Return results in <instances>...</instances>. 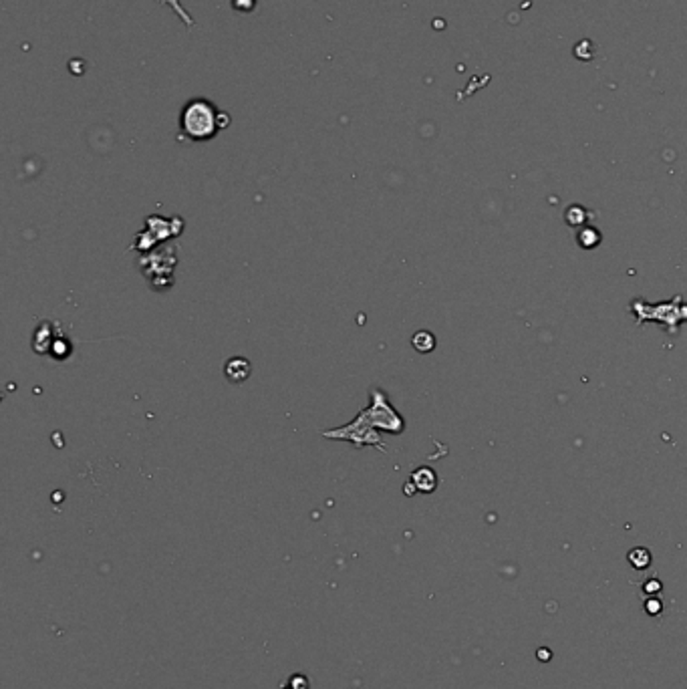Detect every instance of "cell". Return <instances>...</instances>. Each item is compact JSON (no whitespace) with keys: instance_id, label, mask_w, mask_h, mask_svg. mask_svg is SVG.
<instances>
[{"instance_id":"6da1fadb","label":"cell","mask_w":687,"mask_h":689,"mask_svg":"<svg viewBox=\"0 0 687 689\" xmlns=\"http://www.w3.org/2000/svg\"><path fill=\"white\" fill-rule=\"evenodd\" d=\"M228 123V117L218 111L210 101L196 99L186 105L182 113V131L194 141H206L214 138Z\"/></svg>"},{"instance_id":"7a4b0ae2","label":"cell","mask_w":687,"mask_h":689,"mask_svg":"<svg viewBox=\"0 0 687 689\" xmlns=\"http://www.w3.org/2000/svg\"><path fill=\"white\" fill-rule=\"evenodd\" d=\"M323 437H331V439H347L349 444H353L357 450L365 448V446H373L381 451H387V448L381 444V437L377 436V429L371 425V422L367 420L365 411H361L353 422L347 425H341L337 429H327L323 432Z\"/></svg>"},{"instance_id":"3957f363","label":"cell","mask_w":687,"mask_h":689,"mask_svg":"<svg viewBox=\"0 0 687 689\" xmlns=\"http://www.w3.org/2000/svg\"><path fill=\"white\" fill-rule=\"evenodd\" d=\"M369 399H371V406L365 408V415L367 420L371 422V425L375 429H385L389 434H401L406 429V422L401 420V415L393 409V406L389 403L387 395L385 391H381L379 387H373L369 391Z\"/></svg>"},{"instance_id":"277c9868","label":"cell","mask_w":687,"mask_h":689,"mask_svg":"<svg viewBox=\"0 0 687 689\" xmlns=\"http://www.w3.org/2000/svg\"><path fill=\"white\" fill-rule=\"evenodd\" d=\"M250 371H253L250 361L244 359V357H232V359L226 361L224 365V375L230 383H242V381H246L250 377Z\"/></svg>"},{"instance_id":"5b68a950","label":"cell","mask_w":687,"mask_h":689,"mask_svg":"<svg viewBox=\"0 0 687 689\" xmlns=\"http://www.w3.org/2000/svg\"><path fill=\"white\" fill-rule=\"evenodd\" d=\"M411 482L415 484V488L420 492H434L435 486H437V476L434 474V470H430V468H420V470L413 472Z\"/></svg>"},{"instance_id":"8992f818","label":"cell","mask_w":687,"mask_h":689,"mask_svg":"<svg viewBox=\"0 0 687 689\" xmlns=\"http://www.w3.org/2000/svg\"><path fill=\"white\" fill-rule=\"evenodd\" d=\"M411 345H413V349H415V351L430 353L435 347V339H434V335H432V333H427V331H420V333H415V335H413V339H411Z\"/></svg>"},{"instance_id":"52a82bcc","label":"cell","mask_w":687,"mask_h":689,"mask_svg":"<svg viewBox=\"0 0 687 689\" xmlns=\"http://www.w3.org/2000/svg\"><path fill=\"white\" fill-rule=\"evenodd\" d=\"M629 563L635 566V568H647L649 566V563H651V554H649V550L647 549H633L631 552H629Z\"/></svg>"},{"instance_id":"ba28073f","label":"cell","mask_w":687,"mask_h":689,"mask_svg":"<svg viewBox=\"0 0 687 689\" xmlns=\"http://www.w3.org/2000/svg\"><path fill=\"white\" fill-rule=\"evenodd\" d=\"M645 609H647V613H649V615H659L661 603L657 601V599H649V601H647Z\"/></svg>"},{"instance_id":"9c48e42d","label":"cell","mask_w":687,"mask_h":689,"mask_svg":"<svg viewBox=\"0 0 687 689\" xmlns=\"http://www.w3.org/2000/svg\"><path fill=\"white\" fill-rule=\"evenodd\" d=\"M657 591H661V585L657 583V580H649L645 585V592H657Z\"/></svg>"},{"instance_id":"30bf717a","label":"cell","mask_w":687,"mask_h":689,"mask_svg":"<svg viewBox=\"0 0 687 689\" xmlns=\"http://www.w3.org/2000/svg\"><path fill=\"white\" fill-rule=\"evenodd\" d=\"M295 688H296V689H307V688H309V683H307V681H305V679H303V677H296Z\"/></svg>"},{"instance_id":"8fae6325","label":"cell","mask_w":687,"mask_h":689,"mask_svg":"<svg viewBox=\"0 0 687 689\" xmlns=\"http://www.w3.org/2000/svg\"><path fill=\"white\" fill-rule=\"evenodd\" d=\"M540 655L545 657L542 661H548V657H550V653H548V651H545V649H542V651H538V657H540Z\"/></svg>"}]
</instances>
